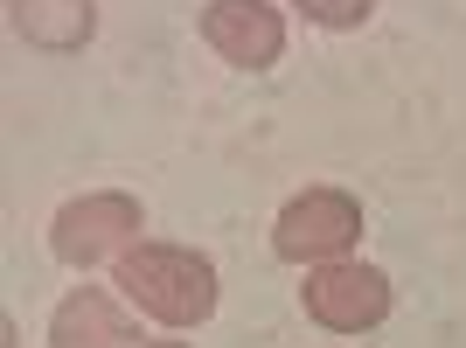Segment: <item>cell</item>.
Segmentation results:
<instances>
[{"instance_id": "cell-8", "label": "cell", "mask_w": 466, "mask_h": 348, "mask_svg": "<svg viewBox=\"0 0 466 348\" xmlns=\"http://www.w3.org/2000/svg\"><path fill=\"white\" fill-rule=\"evenodd\" d=\"M286 7H299V15H307L313 28H328V36H349V28H362V21L376 15V0H286Z\"/></svg>"}, {"instance_id": "cell-6", "label": "cell", "mask_w": 466, "mask_h": 348, "mask_svg": "<svg viewBox=\"0 0 466 348\" xmlns=\"http://www.w3.org/2000/svg\"><path fill=\"white\" fill-rule=\"evenodd\" d=\"M139 342V321L118 286H70L49 313V348H126Z\"/></svg>"}, {"instance_id": "cell-4", "label": "cell", "mask_w": 466, "mask_h": 348, "mask_svg": "<svg viewBox=\"0 0 466 348\" xmlns=\"http://www.w3.org/2000/svg\"><path fill=\"white\" fill-rule=\"evenodd\" d=\"M390 271L370 265V258H328V265L307 271V286H299V307H307L313 328L328 334H370L390 321Z\"/></svg>"}, {"instance_id": "cell-3", "label": "cell", "mask_w": 466, "mask_h": 348, "mask_svg": "<svg viewBox=\"0 0 466 348\" xmlns=\"http://www.w3.org/2000/svg\"><path fill=\"white\" fill-rule=\"evenodd\" d=\"M362 244V202L334 181H313V189L286 195V210L272 223V251L286 265H328V258H355Z\"/></svg>"}, {"instance_id": "cell-7", "label": "cell", "mask_w": 466, "mask_h": 348, "mask_svg": "<svg viewBox=\"0 0 466 348\" xmlns=\"http://www.w3.org/2000/svg\"><path fill=\"white\" fill-rule=\"evenodd\" d=\"M15 28L42 56H77L97 36V0H15Z\"/></svg>"}, {"instance_id": "cell-5", "label": "cell", "mask_w": 466, "mask_h": 348, "mask_svg": "<svg viewBox=\"0 0 466 348\" xmlns=\"http://www.w3.org/2000/svg\"><path fill=\"white\" fill-rule=\"evenodd\" d=\"M202 42L230 70H272L286 56V15L272 0H209L202 7Z\"/></svg>"}, {"instance_id": "cell-2", "label": "cell", "mask_w": 466, "mask_h": 348, "mask_svg": "<svg viewBox=\"0 0 466 348\" xmlns=\"http://www.w3.org/2000/svg\"><path fill=\"white\" fill-rule=\"evenodd\" d=\"M147 230V202L126 189H91V195H70L56 216H49V258L70 271H97V265H118V258L139 244Z\"/></svg>"}, {"instance_id": "cell-1", "label": "cell", "mask_w": 466, "mask_h": 348, "mask_svg": "<svg viewBox=\"0 0 466 348\" xmlns=\"http://www.w3.org/2000/svg\"><path fill=\"white\" fill-rule=\"evenodd\" d=\"M112 286L126 292L133 313H147V321L167 328V334L202 328V321L216 313V300H223L216 258L195 251V244H167V237H139L133 251L112 265Z\"/></svg>"}, {"instance_id": "cell-9", "label": "cell", "mask_w": 466, "mask_h": 348, "mask_svg": "<svg viewBox=\"0 0 466 348\" xmlns=\"http://www.w3.org/2000/svg\"><path fill=\"white\" fill-rule=\"evenodd\" d=\"M126 348H188V342H175V334H139V342H126Z\"/></svg>"}]
</instances>
